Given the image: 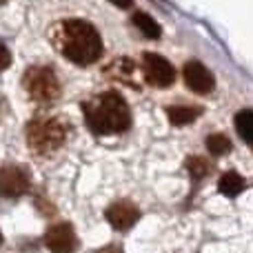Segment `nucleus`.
Here are the masks:
<instances>
[{"label": "nucleus", "instance_id": "obj_1", "mask_svg": "<svg viewBox=\"0 0 253 253\" xmlns=\"http://www.w3.org/2000/svg\"><path fill=\"white\" fill-rule=\"evenodd\" d=\"M51 44L74 65L89 67L102 56V40L84 20H62L51 29Z\"/></svg>", "mask_w": 253, "mask_h": 253}, {"label": "nucleus", "instance_id": "obj_2", "mask_svg": "<svg viewBox=\"0 0 253 253\" xmlns=\"http://www.w3.org/2000/svg\"><path fill=\"white\" fill-rule=\"evenodd\" d=\"M87 126L98 135L123 133L131 126V111L125 98L116 91H105L83 105Z\"/></svg>", "mask_w": 253, "mask_h": 253}, {"label": "nucleus", "instance_id": "obj_3", "mask_svg": "<svg viewBox=\"0 0 253 253\" xmlns=\"http://www.w3.org/2000/svg\"><path fill=\"white\" fill-rule=\"evenodd\" d=\"M65 140L67 126L60 118H36L27 125V144L36 156H51Z\"/></svg>", "mask_w": 253, "mask_h": 253}, {"label": "nucleus", "instance_id": "obj_4", "mask_svg": "<svg viewBox=\"0 0 253 253\" xmlns=\"http://www.w3.org/2000/svg\"><path fill=\"white\" fill-rule=\"evenodd\" d=\"M22 87L29 93L31 100L40 102V105L56 102L58 96H60L58 76L49 67H31V69H27L25 76H22Z\"/></svg>", "mask_w": 253, "mask_h": 253}, {"label": "nucleus", "instance_id": "obj_5", "mask_svg": "<svg viewBox=\"0 0 253 253\" xmlns=\"http://www.w3.org/2000/svg\"><path fill=\"white\" fill-rule=\"evenodd\" d=\"M31 175L18 165L0 167V198H20L29 191Z\"/></svg>", "mask_w": 253, "mask_h": 253}, {"label": "nucleus", "instance_id": "obj_6", "mask_svg": "<svg viewBox=\"0 0 253 253\" xmlns=\"http://www.w3.org/2000/svg\"><path fill=\"white\" fill-rule=\"evenodd\" d=\"M142 74L144 80L158 89L171 87L175 80V69L169 65V60H165L158 53H144L142 56Z\"/></svg>", "mask_w": 253, "mask_h": 253}, {"label": "nucleus", "instance_id": "obj_7", "mask_svg": "<svg viewBox=\"0 0 253 253\" xmlns=\"http://www.w3.org/2000/svg\"><path fill=\"white\" fill-rule=\"evenodd\" d=\"M44 245L51 253H76L78 249V236L69 222L51 224L44 233Z\"/></svg>", "mask_w": 253, "mask_h": 253}, {"label": "nucleus", "instance_id": "obj_8", "mask_svg": "<svg viewBox=\"0 0 253 253\" xmlns=\"http://www.w3.org/2000/svg\"><path fill=\"white\" fill-rule=\"evenodd\" d=\"M105 218L116 231H129L140 218V209L129 200H118L107 207Z\"/></svg>", "mask_w": 253, "mask_h": 253}, {"label": "nucleus", "instance_id": "obj_9", "mask_svg": "<svg viewBox=\"0 0 253 253\" xmlns=\"http://www.w3.org/2000/svg\"><path fill=\"white\" fill-rule=\"evenodd\" d=\"M182 76H184V84L196 93H209L215 87L213 74L198 60H189L182 69Z\"/></svg>", "mask_w": 253, "mask_h": 253}, {"label": "nucleus", "instance_id": "obj_10", "mask_svg": "<svg viewBox=\"0 0 253 253\" xmlns=\"http://www.w3.org/2000/svg\"><path fill=\"white\" fill-rule=\"evenodd\" d=\"M218 189L222 196L236 198L245 191V178H242L240 173H236V171H227V173H222V178L218 180Z\"/></svg>", "mask_w": 253, "mask_h": 253}, {"label": "nucleus", "instance_id": "obj_11", "mask_svg": "<svg viewBox=\"0 0 253 253\" xmlns=\"http://www.w3.org/2000/svg\"><path fill=\"white\" fill-rule=\"evenodd\" d=\"M198 116H200V109H198V107L175 105V107H169V109H167V118H169V123L175 125V126L191 125Z\"/></svg>", "mask_w": 253, "mask_h": 253}, {"label": "nucleus", "instance_id": "obj_12", "mask_svg": "<svg viewBox=\"0 0 253 253\" xmlns=\"http://www.w3.org/2000/svg\"><path fill=\"white\" fill-rule=\"evenodd\" d=\"M236 129L245 142L253 144V111L251 109H245L236 116Z\"/></svg>", "mask_w": 253, "mask_h": 253}, {"label": "nucleus", "instance_id": "obj_13", "mask_svg": "<svg viewBox=\"0 0 253 253\" xmlns=\"http://www.w3.org/2000/svg\"><path fill=\"white\" fill-rule=\"evenodd\" d=\"M131 22H133L147 38H158V36H160V27H158V22L153 20L151 16H147V13H142V11L133 13V20Z\"/></svg>", "mask_w": 253, "mask_h": 253}, {"label": "nucleus", "instance_id": "obj_14", "mask_svg": "<svg viewBox=\"0 0 253 253\" xmlns=\"http://www.w3.org/2000/svg\"><path fill=\"white\" fill-rule=\"evenodd\" d=\"M184 167H187V171L191 173V178H193V180H202V178H207V175H209V169H211L209 162H207L205 158H200V156H191V158H187Z\"/></svg>", "mask_w": 253, "mask_h": 253}, {"label": "nucleus", "instance_id": "obj_15", "mask_svg": "<svg viewBox=\"0 0 253 253\" xmlns=\"http://www.w3.org/2000/svg\"><path fill=\"white\" fill-rule=\"evenodd\" d=\"M207 149H209L211 156H224V153L231 151V140L222 133H211L207 138Z\"/></svg>", "mask_w": 253, "mask_h": 253}, {"label": "nucleus", "instance_id": "obj_16", "mask_svg": "<svg viewBox=\"0 0 253 253\" xmlns=\"http://www.w3.org/2000/svg\"><path fill=\"white\" fill-rule=\"evenodd\" d=\"M9 65H11V53H9V49L4 47L2 42H0V71L7 69Z\"/></svg>", "mask_w": 253, "mask_h": 253}, {"label": "nucleus", "instance_id": "obj_17", "mask_svg": "<svg viewBox=\"0 0 253 253\" xmlns=\"http://www.w3.org/2000/svg\"><path fill=\"white\" fill-rule=\"evenodd\" d=\"M109 2H114L116 7H120V9H129L131 4H133V0H109Z\"/></svg>", "mask_w": 253, "mask_h": 253}, {"label": "nucleus", "instance_id": "obj_18", "mask_svg": "<svg viewBox=\"0 0 253 253\" xmlns=\"http://www.w3.org/2000/svg\"><path fill=\"white\" fill-rule=\"evenodd\" d=\"M96 253H123V249H120V247H116V245H109V247H102V249L96 251Z\"/></svg>", "mask_w": 253, "mask_h": 253}, {"label": "nucleus", "instance_id": "obj_19", "mask_svg": "<svg viewBox=\"0 0 253 253\" xmlns=\"http://www.w3.org/2000/svg\"><path fill=\"white\" fill-rule=\"evenodd\" d=\"M0 245H2V233H0Z\"/></svg>", "mask_w": 253, "mask_h": 253}, {"label": "nucleus", "instance_id": "obj_20", "mask_svg": "<svg viewBox=\"0 0 253 253\" xmlns=\"http://www.w3.org/2000/svg\"><path fill=\"white\" fill-rule=\"evenodd\" d=\"M0 2H4V0H0Z\"/></svg>", "mask_w": 253, "mask_h": 253}]
</instances>
